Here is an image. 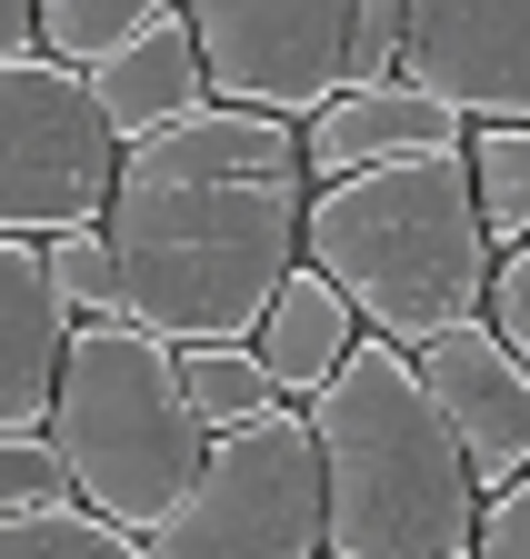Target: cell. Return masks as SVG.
I'll return each instance as SVG.
<instances>
[{
    "label": "cell",
    "instance_id": "6da1fadb",
    "mask_svg": "<svg viewBox=\"0 0 530 559\" xmlns=\"http://www.w3.org/2000/svg\"><path fill=\"white\" fill-rule=\"evenodd\" d=\"M301 210H310L301 120L281 110L201 100L190 120L130 140L101 210L130 320L161 330L170 349L260 340L271 290L301 270Z\"/></svg>",
    "mask_w": 530,
    "mask_h": 559
},
{
    "label": "cell",
    "instance_id": "7a4b0ae2",
    "mask_svg": "<svg viewBox=\"0 0 530 559\" xmlns=\"http://www.w3.org/2000/svg\"><path fill=\"white\" fill-rule=\"evenodd\" d=\"M301 409L320 440V559H471L481 479L401 340L361 330Z\"/></svg>",
    "mask_w": 530,
    "mask_h": 559
},
{
    "label": "cell",
    "instance_id": "3957f363",
    "mask_svg": "<svg viewBox=\"0 0 530 559\" xmlns=\"http://www.w3.org/2000/svg\"><path fill=\"white\" fill-rule=\"evenodd\" d=\"M301 260L361 310V330L421 349L450 320H481L500 250L481 230L471 160L421 151V160H370V170H341V180H310Z\"/></svg>",
    "mask_w": 530,
    "mask_h": 559
},
{
    "label": "cell",
    "instance_id": "277c9868",
    "mask_svg": "<svg viewBox=\"0 0 530 559\" xmlns=\"http://www.w3.org/2000/svg\"><path fill=\"white\" fill-rule=\"evenodd\" d=\"M40 430H50L60 469H71V489L120 530H161L170 500L211 460V430L180 390V349L141 320H81L71 330V360H60Z\"/></svg>",
    "mask_w": 530,
    "mask_h": 559
},
{
    "label": "cell",
    "instance_id": "5b68a950",
    "mask_svg": "<svg viewBox=\"0 0 530 559\" xmlns=\"http://www.w3.org/2000/svg\"><path fill=\"white\" fill-rule=\"evenodd\" d=\"M141 539H151V559H320V440H310V409L281 400L250 430H221L201 479Z\"/></svg>",
    "mask_w": 530,
    "mask_h": 559
},
{
    "label": "cell",
    "instance_id": "8992f818",
    "mask_svg": "<svg viewBox=\"0 0 530 559\" xmlns=\"http://www.w3.org/2000/svg\"><path fill=\"white\" fill-rule=\"evenodd\" d=\"M120 180V140L91 100V70L11 50L0 60V230L50 240L71 221H101Z\"/></svg>",
    "mask_w": 530,
    "mask_h": 559
},
{
    "label": "cell",
    "instance_id": "52a82bcc",
    "mask_svg": "<svg viewBox=\"0 0 530 559\" xmlns=\"http://www.w3.org/2000/svg\"><path fill=\"white\" fill-rule=\"evenodd\" d=\"M211 100L310 120L351 81V0H180Z\"/></svg>",
    "mask_w": 530,
    "mask_h": 559
},
{
    "label": "cell",
    "instance_id": "ba28073f",
    "mask_svg": "<svg viewBox=\"0 0 530 559\" xmlns=\"http://www.w3.org/2000/svg\"><path fill=\"white\" fill-rule=\"evenodd\" d=\"M401 81L460 120H530V0H411Z\"/></svg>",
    "mask_w": 530,
    "mask_h": 559
},
{
    "label": "cell",
    "instance_id": "9c48e42d",
    "mask_svg": "<svg viewBox=\"0 0 530 559\" xmlns=\"http://www.w3.org/2000/svg\"><path fill=\"white\" fill-rule=\"evenodd\" d=\"M411 370L421 390L440 400L450 419V440L471 450V479H481V500L491 489H510L530 469V360L491 330V320H450L411 349Z\"/></svg>",
    "mask_w": 530,
    "mask_h": 559
},
{
    "label": "cell",
    "instance_id": "30bf717a",
    "mask_svg": "<svg viewBox=\"0 0 530 559\" xmlns=\"http://www.w3.org/2000/svg\"><path fill=\"white\" fill-rule=\"evenodd\" d=\"M460 120L450 100H431L421 81H341L310 120H301V170L310 180H341V170H370V160H421V151H460Z\"/></svg>",
    "mask_w": 530,
    "mask_h": 559
},
{
    "label": "cell",
    "instance_id": "8fae6325",
    "mask_svg": "<svg viewBox=\"0 0 530 559\" xmlns=\"http://www.w3.org/2000/svg\"><path fill=\"white\" fill-rule=\"evenodd\" d=\"M71 300L50 290V260L40 240L0 230V430H40L50 419V390H60V360H71Z\"/></svg>",
    "mask_w": 530,
    "mask_h": 559
},
{
    "label": "cell",
    "instance_id": "7c38bea8",
    "mask_svg": "<svg viewBox=\"0 0 530 559\" xmlns=\"http://www.w3.org/2000/svg\"><path fill=\"white\" fill-rule=\"evenodd\" d=\"M91 100H101V120H110L120 151H130V140H151V130H170V120H190V110L211 100V70H201L190 21L170 11V21H151L141 40H120V50L91 70Z\"/></svg>",
    "mask_w": 530,
    "mask_h": 559
},
{
    "label": "cell",
    "instance_id": "4fadbf2b",
    "mask_svg": "<svg viewBox=\"0 0 530 559\" xmlns=\"http://www.w3.org/2000/svg\"><path fill=\"white\" fill-rule=\"evenodd\" d=\"M351 340H361V310L330 290V280L301 260L281 290H271V310H260V360H271V380H281V400H310L330 370L351 360Z\"/></svg>",
    "mask_w": 530,
    "mask_h": 559
},
{
    "label": "cell",
    "instance_id": "5bb4252c",
    "mask_svg": "<svg viewBox=\"0 0 530 559\" xmlns=\"http://www.w3.org/2000/svg\"><path fill=\"white\" fill-rule=\"evenodd\" d=\"M180 390H190V409H201L211 440L281 409V380H271V360H260V340H190L180 349Z\"/></svg>",
    "mask_w": 530,
    "mask_h": 559
},
{
    "label": "cell",
    "instance_id": "9a60e30c",
    "mask_svg": "<svg viewBox=\"0 0 530 559\" xmlns=\"http://www.w3.org/2000/svg\"><path fill=\"white\" fill-rule=\"evenodd\" d=\"M460 160H471V200H481L491 250L530 240V120H471Z\"/></svg>",
    "mask_w": 530,
    "mask_h": 559
},
{
    "label": "cell",
    "instance_id": "2e32d148",
    "mask_svg": "<svg viewBox=\"0 0 530 559\" xmlns=\"http://www.w3.org/2000/svg\"><path fill=\"white\" fill-rule=\"evenodd\" d=\"M0 559H151V539L120 530V520H101L91 500H60V510L0 520Z\"/></svg>",
    "mask_w": 530,
    "mask_h": 559
},
{
    "label": "cell",
    "instance_id": "e0dca14e",
    "mask_svg": "<svg viewBox=\"0 0 530 559\" xmlns=\"http://www.w3.org/2000/svg\"><path fill=\"white\" fill-rule=\"evenodd\" d=\"M170 11H180V0H40V50L71 60V70H101L120 40H141Z\"/></svg>",
    "mask_w": 530,
    "mask_h": 559
},
{
    "label": "cell",
    "instance_id": "ac0fdd59",
    "mask_svg": "<svg viewBox=\"0 0 530 559\" xmlns=\"http://www.w3.org/2000/svg\"><path fill=\"white\" fill-rule=\"evenodd\" d=\"M50 260V290L71 300V320H130V290H120V250L101 221H71V230H50L40 240Z\"/></svg>",
    "mask_w": 530,
    "mask_h": 559
},
{
    "label": "cell",
    "instance_id": "d6986e66",
    "mask_svg": "<svg viewBox=\"0 0 530 559\" xmlns=\"http://www.w3.org/2000/svg\"><path fill=\"white\" fill-rule=\"evenodd\" d=\"M60 500H81V489H71V469H60L50 430H0V520L60 510Z\"/></svg>",
    "mask_w": 530,
    "mask_h": 559
},
{
    "label": "cell",
    "instance_id": "ffe728a7",
    "mask_svg": "<svg viewBox=\"0 0 530 559\" xmlns=\"http://www.w3.org/2000/svg\"><path fill=\"white\" fill-rule=\"evenodd\" d=\"M401 21H411V0H351V81L401 70Z\"/></svg>",
    "mask_w": 530,
    "mask_h": 559
},
{
    "label": "cell",
    "instance_id": "44dd1931",
    "mask_svg": "<svg viewBox=\"0 0 530 559\" xmlns=\"http://www.w3.org/2000/svg\"><path fill=\"white\" fill-rule=\"evenodd\" d=\"M481 320L530 360V240H510V250L491 260V300H481Z\"/></svg>",
    "mask_w": 530,
    "mask_h": 559
},
{
    "label": "cell",
    "instance_id": "7402d4cb",
    "mask_svg": "<svg viewBox=\"0 0 530 559\" xmlns=\"http://www.w3.org/2000/svg\"><path fill=\"white\" fill-rule=\"evenodd\" d=\"M471 559H530V469H520L510 489H491V500H481Z\"/></svg>",
    "mask_w": 530,
    "mask_h": 559
},
{
    "label": "cell",
    "instance_id": "603a6c76",
    "mask_svg": "<svg viewBox=\"0 0 530 559\" xmlns=\"http://www.w3.org/2000/svg\"><path fill=\"white\" fill-rule=\"evenodd\" d=\"M11 50H40V0H0V60Z\"/></svg>",
    "mask_w": 530,
    "mask_h": 559
}]
</instances>
